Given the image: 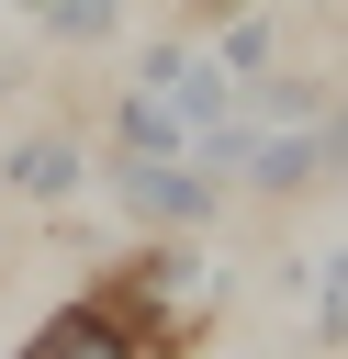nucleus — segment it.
Wrapping results in <instances>:
<instances>
[{
  "label": "nucleus",
  "mask_w": 348,
  "mask_h": 359,
  "mask_svg": "<svg viewBox=\"0 0 348 359\" xmlns=\"http://www.w3.org/2000/svg\"><path fill=\"white\" fill-rule=\"evenodd\" d=\"M112 202L146 224V236H202L225 213V180L202 157H112Z\"/></svg>",
  "instance_id": "obj_1"
},
{
  "label": "nucleus",
  "mask_w": 348,
  "mask_h": 359,
  "mask_svg": "<svg viewBox=\"0 0 348 359\" xmlns=\"http://www.w3.org/2000/svg\"><path fill=\"white\" fill-rule=\"evenodd\" d=\"M11 359H146V337H135L101 292H79V303H56V314H45Z\"/></svg>",
  "instance_id": "obj_2"
},
{
  "label": "nucleus",
  "mask_w": 348,
  "mask_h": 359,
  "mask_svg": "<svg viewBox=\"0 0 348 359\" xmlns=\"http://www.w3.org/2000/svg\"><path fill=\"white\" fill-rule=\"evenodd\" d=\"M79 180H90L79 135H22V146L0 157V191H11V202H67Z\"/></svg>",
  "instance_id": "obj_3"
},
{
  "label": "nucleus",
  "mask_w": 348,
  "mask_h": 359,
  "mask_svg": "<svg viewBox=\"0 0 348 359\" xmlns=\"http://www.w3.org/2000/svg\"><path fill=\"white\" fill-rule=\"evenodd\" d=\"M112 157H191V123H180V112L135 79V90L112 101Z\"/></svg>",
  "instance_id": "obj_4"
},
{
  "label": "nucleus",
  "mask_w": 348,
  "mask_h": 359,
  "mask_svg": "<svg viewBox=\"0 0 348 359\" xmlns=\"http://www.w3.org/2000/svg\"><path fill=\"white\" fill-rule=\"evenodd\" d=\"M22 11H34L56 45H112V34H123V0H22Z\"/></svg>",
  "instance_id": "obj_5"
}]
</instances>
